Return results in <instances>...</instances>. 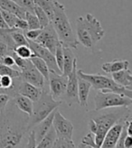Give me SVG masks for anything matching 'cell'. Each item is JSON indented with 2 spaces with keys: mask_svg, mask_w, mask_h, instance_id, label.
<instances>
[{
  "mask_svg": "<svg viewBox=\"0 0 132 148\" xmlns=\"http://www.w3.org/2000/svg\"><path fill=\"white\" fill-rule=\"evenodd\" d=\"M52 148H76L72 139L67 137H56Z\"/></svg>",
  "mask_w": 132,
  "mask_h": 148,
  "instance_id": "obj_28",
  "label": "cell"
},
{
  "mask_svg": "<svg viewBox=\"0 0 132 148\" xmlns=\"http://www.w3.org/2000/svg\"><path fill=\"white\" fill-rule=\"evenodd\" d=\"M88 114L95 125L94 143L98 146H101L107 131L117 122L131 117V109L130 107L109 108L100 110H91Z\"/></svg>",
  "mask_w": 132,
  "mask_h": 148,
  "instance_id": "obj_2",
  "label": "cell"
},
{
  "mask_svg": "<svg viewBox=\"0 0 132 148\" xmlns=\"http://www.w3.org/2000/svg\"><path fill=\"white\" fill-rule=\"evenodd\" d=\"M20 76L23 80L42 90H45V87L46 86L45 79L34 67L30 60H28L25 67L20 71Z\"/></svg>",
  "mask_w": 132,
  "mask_h": 148,
  "instance_id": "obj_12",
  "label": "cell"
},
{
  "mask_svg": "<svg viewBox=\"0 0 132 148\" xmlns=\"http://www.w3.org/2000/svg\"><path fill=\"white\" fill-rule=\"evenodd\" d=\"M34 14L36 16V17H37V19L39 21L41 29L46 27L51 23L49 18H48V16H46V14L45 13V11H43L40 6L35 5L34 8Z\"/></svg>",
  "mask_w": 132,
  "mask_h": 148,
  "instance_id": "obj_27",
  "label": "cell"
},
{
  "mask_svg": "<svg viewBox=\"0 0 132 148\" xmlns=\"http://www.w3.org/2000/svg\"><path fill=\"white\" fill-rule=\"evenodd\" d=\"M51 24L63 46L69 47L71 49H77L79 42L74 35L69 18L66 14L65 6L57 0H54V16Z\"/></svg>",
  "mask_w": 132,
  "mask_h": 148,
  "instance_id": "obj_4",
  "label": "cell"
},
{
  "mask_svg": "<svg viewBox=\"0 0 132 148\" xmlns=\"http://www.w3.org/2000/svg\"><path fill=\"white\" fill-rule=\"evenodd\" d=\"M86 147H87V145H86L85 144L82 143V142H80V143L79 144V145L77 146V148H86Z\"/></svg>",
  "mask_w": 132,
  "mask_h": 148,
  "instance_id": "obj_46",
  "label": "cell"
},
{
  "mask_svg": "<svg viewBox=\"0 0 132 148\" xmlns=\"http://www.w3.org/2000/svg\"><path fill=\"white\" fill-rule=\"evenodd\" d=\"M58 108L54 109L52 113H51L50 115H48L45 118V119L42 120L37 125H35L34 127L31 129L34 133V137H35L36 144H37L40 141V140L42 139V137L46 134L47 131L51 127H52V125H53V119H54V113H55V111Z\"/></svg>",
  "mask_w": 132,
  "mask_h": 148,
  "instance_id": "obj_16",
  "label": "cell"
},
{
  "mask_svg": "<svg viewBox=\"0 0 132 148\" xmlns=\"http://www.w3.org/2000/svg\"><path fill=\"white\" fill-rule=\"evenodd\" d=\"M67 86L64 96L62 99L69 107L78 103V76H77V62L74 63L72 72L67 77Z\"/></svg>",
  "mask_w": 132,
  "mask_h": 148,
  "instance_id": "obj_9",
  "label": "cell"
},
{
  "mask_svg": "<svg viewBox=\"0 0 132 148\" xmlns=\"http://www.w3.org/2000/svg\"><path fill=\"white\" fill-rule=\"evenodd\" d=\"M42 32V29H28L25 32H24V34L27 40L30 41H35L36 38L39 36V34Z\"/></svg>",
  "mask_w": 132,
  "mask_h": 148,
  "instance_id": "obj_36",
  "label": "cell"
},
{
  "mask_svg": "<svg viewBox=\"0 0 132 148\" xmlns=\"http://www.w3.org/2000/svg\"><path fill=\"white\" fill-rule=\"evenodd\" d=\"M29 60L31 61V62L34 64V67L37 69V71L43 76V78L45 79L46 82H48V77H49V69L47 67V65L45 63V62L41 59L40 57L37 56H34L32 58H30Z\"/></svg>",
  "mask_w": 132,
  "mask_h": 148,
  "instance_id": "obj_24",
  "label": "cell"
},
{
  "mask_svg": "<svg viewBox=\"0 0 132 148\" xmlns=\"http://www.w3.org/2000/svg\"><path fill=\"white\" fill-rule=\"evenodd\" d=\"M129 62L127 60H119V59H116L111 62H109L106 63H103L101 65V70L103 71L105 73L109 74V73H113L120 71L121 70H125L129 69Z\"/></svg>",
  "mask_w": 132,
  "mask_h": 148,
  "instance_id": "obj_22",
  "label": "cell"
},
{
  "mask_svg": "<svg viewBox=\"0 0 132 148\" xmlns=\"http://www.w3.org/2000/svg\"><path fill=\"white\" fill-rule=\"evenodd\" d=\"M1 11V14L4 17V20L6 23L7 26L9 28H14V25H16V19L18 18L16 14H14L10 12H7V11H5V10H2L0 9Z\"/></svg>",
  "mask_w": 132,
  "mask_h": 148,
  "instance_id": "obj_33",
  "label": "cell"
},
{
  "mask_svg": "<svg viewBox=\"0 0 132 148\" xmlns=\"http://www.w3.org/2000/svg\"><path fill=\"white\" fill-rule=\"evenodd\" d=\"M0 75H6L9 76L12 79L20 77V71L12 68V67H7V66L0 64Z\"/></svg>",
  "mask_w": 132,
  "mask_h": 148,
  "instance_id": "obj_31",
  "label": "cell"
},
{
  "mask_svg": "<svg viewBox=\"0 0 132 148\" xmlns=\"http://www.w3.org/2000/svg\"><path fill=\"white\" fill-rule=\"evenodd\" d=\"M9 34L11 36V38L13 39V41L14 42V43H16V46L28 45V41L25 38L24 32H22L21 30H19V29L11 28Z\"/></svg>",
  "mask_w": 132,
  "mask_h": 148,
  "instance_id": "obj_26",
  "label": "cell"
},
{
  "mask_svg": "<svg viewBox=\"0 0 132 148\" xmlns=\"http://www.w3.org/2000/svg\"><path fill=\"white\" fill-rule=\"evenodd\" d=\"M42 91H43L42 88L35 87L23 79L19 82L16 90L17 94H20L22 96H25V97L30 99L33 102L38 100L42 94Z\"/></svg>",
  "mask_w": 132,
  "mask_h": 148,
  "instance_id": "obj_15",
  "label": "cell"
},
{
  "mask_svg": "<svg viewBox=\"0 0 132 148\" xmlns=\"http://www.w3.org/2000/svg\"><path fill=\"white\" fill-rule=\"evenodd\" d=\"M14 53L16 55H18L19 57L23 58V59H30L32 57L34 56V53L32 51V50L30 49L28 45H20V46H16V49L14 50Z\"/></svg>",
  "mask_w": 132,
  "mask_h": 148,
  "instance_id": "obj_29",
  "label": "cell"
},
{
  "mask_svg": "<svg viewBox=\"0 0 132 148\" xmlns=\"http://www.w3.org/2000/svg\"><path fill=\"white\" fill-rule=\"evenodd\" d=\"M124 148H132V137L131 136H127L124 140Z\"/></svg>",
  "mask_w": 132,
  "mask_h": 148,
  "instance_id": "obj_44",
  "label": "cell"
},
{
  "mask_svg": "<svg viewBox=\"0 0 132 148\" xmlns=\"http://www.w3.org/2000/svg\"><path fill=\"white\" fill-rule=\"evenodd\" d=\"M78 77L87 80L95 90L101 92H115L127 96L132 99V90L120 86L112 79V78L101 74H89L85 73L82 70H77Z\"/></svg>",
  "mask_w": 132,
  "mask_h": 148,
  "instance_id": "obj_5",
  "label": "cell"
},
{
  "mask_svg": "<svg viewBox=\"0 0 132 148\" xmlns=\"http://www.w3.org/2000/svg\"><path fill=\"white\" fill-rule=\"evenodd\" d=\"M0 112H1V111H0Z\"/></svg>",
  "mask_w": 132,
  "mask_h": 148,
  "instance_id": "obj_50",
  "label": "cell"
},
{
  "mask_svg": "<svg viewBox=\"0 0 132 148\" xmlns=\"http://www.w3.org/2000/svg\"><path fill=\"white\" fill-rule=\"evenodd\" d=\"M14 28L19 29V30H21L22 32H25L26 30H28V25H27L26 21L25 19L17 18L16 22V25H14Z\"/></svg>",
  "mask_w": 132,
  "mask_h": 148,
  "instance_id": "obj_42",
  "label": "cell"
},
{
  "mask_svg": "<svg viewBox=\"0 0 132 148\" xmlns=\"http://www.w3.org/2000/svg\"><path fill=\"white\" fill-rule=\"evenodd\" d=\"M27 41H28V46L32 50L34 56L40 57L41 59H43V60L45 62L47 67L49 69V71H54L56 73L62 74V71H60V69L58 68V66H57L54 55L51 53L49 50L41 46L40 44L35 42L34 41H30V40H27Z\"/></svg>",
  "mask_w": 132,
  "mask_h": 148,
  "instance_id": "obj_10",
  "label": "cell"
},
{
  "mask_svg": "<svg viewBox=\"0 0 132 148\" xmlns=\"http://www.w3.org/2000/svg\"><path fill=\"white\" fill-rule=\"evenodd\" d=\"M11 99V97L9 95H7L6 93H0V111H2L6 106L7 105Z\"/></svg>",
  "mask_w": 132,
  "mask_h": 148,
  "instance_id": "obj_43",
  "label": "cell"
},
{
  "mask_svg": "<svg viewBox=\"0 0 132 148\" xmlns=\"http://www.w3.org/2000/svg\"><path fill=\"white\" fill-rule=\"evenodd\" d=\"M91 88V85L87 80L78 77V103L80 107L86 108L88 106Z\"/></svg>",
  "mask_w": 132,
  "mask_h": 148,
  "instance_id": "obj_17",
  "label": "cell"
},
{
  "mask_svg": "<svg viewBox=\"0 0 132 148\" xmlns=\"http://www.w3.org/2000/svg\"><path fill=\"white\" fill-rule=\"evenodd\" d=\"M86 148H91V147H90V146H87Z\"/></svg>",
  "mask_w": 132,
  "mask_h": 148,
  "instance_id": "obj_49",
  "label": "cell"
},
{
  "mask_svg": "<svg viewBox=\"0 0 132 148\" xmlns=\"http://www.w3.org/2000/svg\"><path fill=\"white\" fill-rule=\"evenodd\" d=\"M56 137L57 136L55 134V131L52 125V127L47 131L46 134L42 137V139L37 144H36L35 148H52Z\"/></svg>",
  "mask_w": 132,
  "mask_h": 148,
  "instance_id": "obj_23",
  "label": "cell"
},
{
  "mask_svg": "<svg viewBox=\"0 0 132 148\" xmlns=\"http://www.w3.org/2000/svg\"><path fill=\"white\" fill-rule=\"evenodd\" d=\"M7 54H11L10 49H9L8 45H7L5 41H3L2 39H0V60H1L4 56H6Z\"/></svg>",
  "mask_w": 132,
  "mask_h": 148,
  "instance_id": "obj_40",
  "label": "cell"
},
{
  "mask_svg": "<svg viewBox=\"0 0 132 148\" xmlns=\"http://www.w3.org/2000/svg\"><path fill=\"white\" fill-rule=\"evenodd\" d=\"M63 65L62 74L65 77H68L72 71L73 65H74L75 62H77V59L74 53H73L72 49L63 46Z\"/></svg>",
  "mask_w": 132,
  "mask_h": 148,
  "instance_id": "obj_18",
  "label": "cell"
},
{
  "mask_svg": "<svg viewBox=\"0 0 132 148\" xmlns=\"http://www.w3.org/2000/svg\"></svg>",
  "mask_w": 132,
  "mask_h": 148,
  "instance_id": "obj_51",
  "label": "cell"
},
{
  "mask_svg": "<svg viewBox=\"0 0 132 148\" xmlns=\"http://www.w3.org/2000/svg\"><path fill=\"white\" fill-rule=\"evenodd\" d=\"M53 127L57 137H67L72 139L74 127L72 122L65 118L59 110H56L53 119Z\"/></svg>",
  "mask_w": 132,
  "mask_h": 148,
  "instance_id": "obj_13",
  "label": "cell"
},
{
  "mask_svg": "<svg viewBox=\"0 0 132 148\" xmlns=\"http://www.w3.org/2000/svg\"><path fill=\"white\" fill-rule=\"evenodd\" d=\"M82 143L85 144L87 146H90L91 148H101L100 146H98L97 145H95L94 143V136L91 133L87 134L82 140Z\"/></svg>",
  "mask_w": 132,
  "mask_h": 148,
  "instance_id": "obj_38",
  "label": "cell"
},
{
  "mask_svg": "<svg viewBox=\"0 0 132 148\" xmlns=\"http://www.w3.org/2000/svg\"><path fill=\"white\" fill-rule=\"evenodd\" d=\"M0 88H1V75H0Z\"/></svg>",
  "mask_w": 132,
  "mask_h": 148,
  "instance_id": "obj_48",
  "label": "cell"
},
{
  "mask_svg": "<svg viewBox=\"0 0 132 148\" xmlns=\"http://www.w3.org/2000/svg\"><path fill=\"white\" fill-rule=\"evenodd\" d=\"M0 28H1V29H8L9 28L8 26H7L5 20H4V17H3L2 14H1V11H0Z\"/></svg>",
  "mask_w": 132,
  "mask_h": 148,
  "instance_id": "obj_45",
  "label": "cell"
},
{
  "mask_svg": "<svg viewBox=\"0 0 132 148\" xmlns=\"http://www.w3.org/2000/svg\"><path fill=\"white\" fill-rule=\"evenodd\" d=\"M14 2H16L21 7L25 8L26 11L34 12V0H14Z\"/></svg>",
  "mask_w": 132,
  "mask_h": 148,
  "instance_id": "obj_35",
  "label": "cell"
},
{
  "mask_svg": "<svg viewBox=\"0 0 132 148\" xmlns=\"http://www.w3.org/2000/svg\"><path fill=\"white\" fill-rule=\"evenodd\" d=\"M10 55H12V57L14 58V63H16V66H17V68L21 71V70H23L25 66H26V64H27V62H28V60L27 59H23V58H21V57H19L18 55H16V53H13L10 54Z\"/></svg>",
  "mask_w": 132,
  "mask_h": 148,
  "instance_id": "obj_37",
  "label": "cell"
},
{
  "mask_svg": "<svg viewBox=\"0 0 132 148\" xmlns=\"http://www.w3.org/2000/svg\"><path fill=\"white\" fill-rule=\"evenodd\" d=\"M0 64L7 66V67H12V68L16 67V63H14V58L10 54H7V55L4 56L1 60H0Z\"/></svg>",
  "mask_w": 132,
  "mask_h": 148,
  "instance_id": "obj_39",
  "label": "cell"
},
{
  "mask_svg": "<svg viewBox=\"0 0 132 148\" xmlns=\"http://www.w3.org/2000/svg\"><path fill=\"white\" fill-rule=\"evenodd\" d=\"M67 79V77L63 76V74L49 71V92L55 100L62 101L66 90Z\"/></svg>",
  "mask_w": 132,
  "mask_h": 148,
  "instance_id": "obj_8",
  "label": "cell"
},
{
  "mask_svg": "<svg viewBox=\"0 0 132 148\" xmlns=\"http://www.w3.org/2000/svg\"><path fill=\"white\" fill-rule=\"evenodd\" d=\"M131 117L129 118L125 121L123 125V127H122V130H121V133H120V136L118 139V141L116 143V145L114 148H124V140H125L126 136H128V132H127V127H128V124L129 123V121H131Z\"/></svg>",
  "mask_w": 132,
  "mask_h": 148,
  "instance_id": "obj_32",
  "label": "cell"
},
{
  "mask_svg": "<svg viewBox=\"0 0 132 148\" xmlns=\"http://www.w3.org/2000/svg\"><path fill=\"white\" fill-rule=\"evenodd\" d=\"M25 20L26 21V23L28 25V29H41L39 21L34 12L26 11Z\"/></svg>",
  "mask_w": 132,
  "mask_h": 148,
  "instance_id": "obj_30",
  "label": "cell"
},
{
  "mask_svg": "<svg viewBox=\"0 0 132 148\" xmlns=\"http://www.w3.org/2000/svg\"><path fill=\"white\" fill-rule=\"evenodd\" d=\"M12 100L16 106L21 112L26 114L30 116L33 113V101L25 96H22L20 94H16L14 98H12Z\"/></svg>",
  "mask_w": 132,
  "mask_h": 148,
  "instance_id": "obj_20",
  "label": "cell"
},
{
  "mask_svg": "<svg viewBox=\"0 0 132 148\" xmlns=\"http://www.w3.org/2000/svg\"><path fill=\"white\" fill-rule=\"evenodd\" d=\"M94 110H100L109 108L130 107L132 105V99L115 92L98 91L94 97Z\"/></svg>",
  "mask_w": 132,
  "mask_h": 148,
  "instance_id": "obj_7",
  "label": "cell"
},
{
  "mask_svg": "<svg viewBox=\"0 0 132 148\" xmlns=\"http://www.w3.org/2000/svg\"><path fill=\"white\" fill-rule=\"evenodd\" d=\"M3 31H4V29H1V28H0V35H1V34H2Z\"/></svg>",
  "mask_w": 132,
  "mask_h": 148,
  "instance_id": "obj_47",
  "label": "cell"
},
{
  "mask_svg": "<svg viewBox=\"0 0 132 148\" xmlns=\"http://www.w3.org/2000/svg\"><path fill=\"white\" fill-rule=\"evenodd\" d=\"M34 4L40 6L45 11L48 16L50 22L52 21L54 16V0H34Z\"/></svg>",
  "mask_w": 132,
  "mask_h": 148,
  "instance_id": "obj_25",
  "label": "cell"
},
{
  "mask_svg": "<svg viewBox=\"0 0 132 148\" xmlns=\"http://www.w3.org/2000/svg\"><path fill=\"white\" fill-rule=\"evenodd\" d=\"M28 119L11 99L0 112V148H25L30 132Z\"/></svg>",
  "mask_w": 132,
  "mask_h": 148,
  "instance_id": "obj_1",
  "label": "cell"
},
{
  "mask_svg": "<svg viewBox=\"0 0 132 148\" xmlns=\"http://www.w3.org/2000/svg\"><path fill=\"white\" fill-rule=\"evenodd\" d=\"M54 58H55L58 68L62 71L63 65V45L61 42L58 43V45L56 46V49L54 51Z\"/></svg>",
  "mask_w": 132,
  "mask_h": 148,
  "instance_id": "obj_34",
  "label": "cell"
},
{
  "mask_svg": "<svg viewBox=\"0 0 132 148\" xmlns=\"http://www.w3.org/2000/svg\"><path fill=\"white\" fill-rule=\"evenodd\" d=\"M34 42L40 44L41 46L49 50L54 55L56 46L58 45V43L61 42L51 23L46 27L42 29L41 34Z\"/></svg>",
  "mask_w": 132,
  "mask_h": 148,
  "instance_id": "obj_11",
  "label": "cell"
},
{
  "mask_svg": "<svg viewBox=\"0 0 132 148\" xmlns=\"http://www.w3.org/2000/svg\"><path fill=\"white\" fill-rule=\"evenodd\" d=\"M63 104V101L55 100L51 96L49 90H43L42 94L38 100L33 102V113L29 116L28 127L32 129L35 125L40 123L42 120L50 115L53 111L59 108Z\"/></svg>",
  "mask_w": 132,
  "mask_h": 148,
  "instance_id": "obj_6",
  "label": "cell"
},
{
  "mask_svg": "<svg viewBox=\"0 0 132 148\" xmlns=\"http://www.w3.org/2000/svg\"><path fill=\"white\" fill-rule=\"evenodd\" d=\"M129 118H130V117H129ZM129 118H125V119H122L119 122H117L107 131L105 137L103 139V142H102V145L100 146L101 148H114L115 147L116 143L118 141V139L120 136L123 125Z\"/></svg>",
  "mask_w": 132,
  "mask_h": 148,
  "instance_id": "obj_14",
  "label": "cell"
},
{
  "mask_svg": "<svg viewBox=\"0 0 132 148\" xmlns=\"http://www.w3.org/2000/svg\"><path fill=\"white\" fill-rule=\"evenodd\" d=\"M111 78L120 86L125 87L127 88H131L132 87V74L129 69L113 72L111 73Z\"/></svg>",
  "mask_w": 132,
  "mask_h": 148,
  "instance_id": "obj_21",
  "label": "cell"
},
{
  "mask_svg": "<svg viewBox=\"0 0 132 148\" xmlns=\"http://www.w3.org/2000/svg\"><path fill=\"white\" fill-rule=\"evenodd\" d=\"M0 9L16 14L18 18L25 19L26 10L21 7L14 0H0Z\"/></svg>",
  "mask_w": 132,
  "mask_h": 148,
  "instance_id": "obj_19",
  "label": "cell"
},
{
  "mask_svg": "<svg viewBox=\"0 0 132 148\" xmlns=\"http://www.w3.org/2000/svg\"><path fill=\"white\" fill-rule=\"evenodd\" d=\"M35 147H36V141L34 137V133L33 130H30L25 148H35Z\"/></svg>",
  "mask_w": 132,
  "mask_h": 148,
  "instance_id": "obj_41",
  "label": "cell"
},
{
  "mask_svg": "<svg viewBox=\"0 0 132 148\" xmlns=\"http://www.w3.org/2000/svg\"><path fill=\"white\" fill-rule=\"evenodd\" d=\"M104 35L105 30L93 14H87L76 19V38L84 47L93 51Z\"/></svg>",
  "mask_w": 132,
  "mask_h": 148,
  "instance_id": "obj_3",
  "label": "cell"
}]
</instances>
